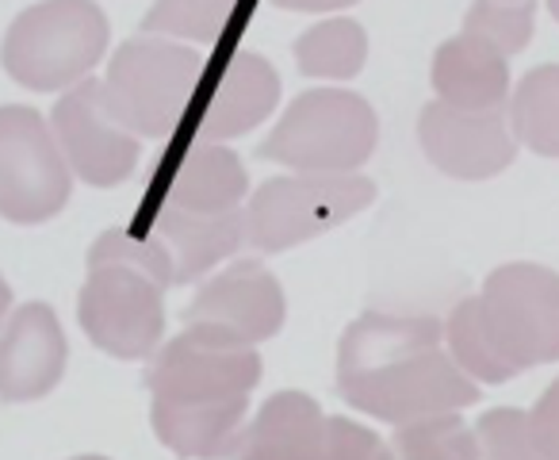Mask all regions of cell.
Masks as SVG:
<instances>
[{
	"label": "cell",
	"mask_w": 559,
	"mask_h": 460,
	"mask_svg": "<svg viewBox=\"0 0 559 460\" xmlns=\"http://www.w3.org/2000/svg\"><path fill=\"white\" fill-rule=\"evenodd\" d=\"M257 384L261 357L253 345L192 322L146 373L154 434L177 457L234 460Z\"/></svg>",
	"instance_id": "1"
},
{
	"label": "cell",
	"mask_w": 559,
	"mask_h": 460,
	"mask_svg": "<svg viewBox=\"0 0 559 460\" xmlns=\"http://www.w3.org/2000/svg\"><path fill=\"white\" fill-rule=\"evenodd\" d=\"M337 391L349 406L395 426L479 399L472 376L441 350V322L395 315H360L345 330Z\"/></svg>",
	"instance_id": "2"
},
{
	"label": "cell",
	"mask_w": 559,
	"mask_h": 460,
	"mask_svg": "<svg viewBox=\"0 0 559 460\" xmlns=\"http://www.w3.org/2000/svg\"><path fill=\"white\" fill-rule=\"evenodd\" d=\"M449 353L472 380L506 384L559 361V273L513 261L449 315Z\"/></svg>",
	"instance_id": "3"
},
{
	"label": "cell",
	"mask_w": 559,
	"mask_h": 460,
	"mask_svg": "<svg viewBox=\"0 0 559 460\" xmlns=\"http://www.w3.org/2000/svg\"><path fill=\"white\" fill-rule=\"evenodd\" d=\"M173 284L169 253L150 235L104 231L88 253L78 319L88 342L119 361H142L165 330L162 292Z\"/></svg>",
	"instance_id": "4"
},
{
	"label": "cell",
	"mask_w": 559,
	"mask_h": 460,
	"mask_svg": "<svg viewBox=\"0 0 559 460\" xmlns=\"http://www.w3.org/2000/svg\"><path fill=\"white\" fill-rule=\"evenodd\" d=\"M108 35V16L96 0H43L12 20L0 66L32 93H58L93 73Z\"/></svg>",
	"instance_id": "5"
},
{
	"label": "cell",
	"mask_w": 559,
	"mask_h": 460,
	"mask_svg": "<svg viewBox=\"0 0 559 460\" xmlns=\"http://www.w3.org/2000/svg\"><path fill=\"white\" fill-rule=\"evenodd\" d=\"M200 81V50L180 47V39H165V35H139L111 55L104 93L134 134L169 139L192 111Z\"/></svg>",
	"instance_id": "6"
},
{
	"label": "cell",
	"mask_w": 559,
	"mask_h": 460,
	"mask_svg": "<svg viewBox=\"0 0 559 460\" xmlns=\"http://www.w3.org/2000/svg\"><path fill=\"white\" fill-rule=\"evenodd\" d=\"M380 119L349 89H311L292 101L257 154L299 173H353L372 157Z\"/></svg>",
	"instance_id": "7"
},
{
	"label": "cell",
	"mask_w": 559,
	"mask_h": 460,
	"mask_svg": "<svg viewBox=\"0 0 559 460\" xmlns=\"http://www.w3.org/2000/svg\"><path fill=\"white\" fill-rule=\"evenodd\" d=\"M376 200V185L357 173H299L272 177L246 208V238L261 253H280L319 238Z\"/></svg>",
	"instance_id": "8"
},
{
	"label": "cell",
	"mask_w": 559,
	"mask_h": 460,
	"mask_svg": "<svg viewBox=\"0 0 559 460\" xmlns=\"http://www.w3.org/2000/svg\"><path fill=\"white\" fill-rule=\"evenodd\" d=\"M234 460H395L380 434L353 418H330L304 391H276L264 399L253 426H246Z\"/></svg>",
	"instance_id": "9"
},
{
	"label": "cell",
	"mask_w": 559,
	"mask_h": 460,
	"mask_svg": "<svg viewBox=\"0 0 559 460\" xmlns=\"http://www.w3.org/2000/svg\"><path fill=\"white\" fill-rule=\"evenodd\" d=\"M70 162L58 134L35 108H0V215L9 223H47L70 200Z\"/></svg>",
	"instance_id": "10"
},
{
	"label": "cell",
	"mask_w": 559,
	"mask_h": 460,
	"mask_svg": "<svg viewBox=\"0 0 559 460\" xmlns=\"http://www.w3.org/2000/svg\"><path fill=\"white\" fill-rule=\"evenodd\" d=\"M50 127H55L70 169L85 185L111 188L131 177L139 165V134L111 108L104 81L85 78L73 89H66V96L50 111Z\"/></svg>",
	"instance_id": "11"
},
{
	"label": "cell",
	"mask_w": 559,
	"mask_h": 460,
	"mask_svg": "<svg viewBox=\"0 0 559 460\" xmlns=\"http://www.w3.org/2000/svg\"><path fill=\"white\" fill-rule=\"evenodd\" d=\"M418 142L426 157L456 180H487L510 169L518 154L513 127L506 123L502 108L467 111L452 104H426L418 116Z\"/></svg>",
	"instance_id": "12"
},
{
	"label": "cell",
	"mask_w": 559,
	"mask_h": 460,
	"mask_svg": "<svg viewBox=\"0 0 559 460\" xmlns=\"http://www.w3.org/2000/svg\"><path fill=\"white\" fill-rule=\"evenodd\" d=\"M188 322L215 327L230 338L257 345L284 327V292L261 261H234L207 281L188 307Z\"/></svg>",
	"instance_id": "13"
},
{
	"label": "cell",
	"mask_w": 559,
	"mask_h": 460,
	"mask_svg": "<svg viewBox=\"0 0 559 460\" xmlns=\"http://www.w3.org/2000/svg\"><path fill=\"white\" fill-rule=\"evenodd\" d=\"M66 373V334L47 304H27L0 334V399L32 403L58 388Z\"/></svg>",
	"instance_id": "14"
},
{
	"label": "cell",
	"mask_w": 559,
	"mask_h": 460,
	"mask_svg": "<svg viewBox=\"0 0 559 460\" xmlns=\"http://www.w3.org/2000/svg\"><path fill=\"white\" fill-rule=\"evenodd\" d=\"M146 235L169 253L173 284H188L195 276L211 273L218 261L238 253V246L246 243V215L241 211L200 215V211H180L173 203H157Z\"/></svg>",
	"instance_id": "15"
},
{
	"label": "cell",
	"mask_w": 559,
	"mask_h": 460,
	"mask_svg": "<svg viewBox=\"0 0 559 460\" xmlns=\"http://www.w3.org/2000/svg\"><path fill=\"white\" fill-rule=\"evenodd\" d=\"M280 104V73L253 50H234L218 70L200 111V139H238Z\"/></svg>",
	"instance_id": "16"
},
{
	"label": "cell",
	"mask_w": 559,
	"mask_h": 460,
	"mask_svg": "<svg viewBox=\"0 0 559 460\" xmlns=\"http://www.w3.org/2000/svg\"><path fill=\"white\" fill-rule=\"evenodd\" d=\"M433 93L441 104L467 111L502 108L510 96V55L490 47L487 39L460 32L444 39L433 55Z\"/></svg>",
	"instance_id": "17"
},
{
	"label": "cell",
	"mask_w": 559,
	"mask_h": 460,
	"mask_svg": "<svg viewBox=\"0 0 559 460\" xmlns=\"http://www.w3.org/2000/svg\"><path fill=\"white\" fill-rule=\"evenodd\" d=\"M246 188V165L230 146L215 139H195L165 177L162 203H173L180 211H200V215H218V211H238Z\"/></svg>",
	"instance_id": "18"
},
{
	"label": "cell",
	"mask_w": 559,
	"mask_h": 460,
	"mask_svg": "<svg viewBox=\"0 0 559 460\" xmlns=\"http://www.w3.org/2000/svg\"><path fill=\"white\" fill-rule=\"evenodd\" d=\"M368 62V35L357 20L330 16L307 27L296 39V66L304 78L319 81H349Z\"/></svg>",
	"instance_id": "19"
},
{
	"label": "cell",
	"mask_w": 559,
	"mask_h": 460,
	"mask_svg": "<svg viewBox=\"0 0 559 460\" xmlns=\"http://www.w3.org/2000/svg\"><path fill=\"white\" fill-rule=\"evenodd\" d=\"M513 139L533 154L559 157V66H536L510 96Z\"/></svg>",
	"instance_id": "20"
},
{
	"label": "cell",
	"mask_w": 559,
	"mask_h": 460,
	"mask_svg": "<svg viewBox=\"0 0 559 460\" xmlns=\"http://www.w3.org/2000/svg\"><path fill=\"white\" fill-rule=\"evenodd\" d=\"M241 0H157L142 16V32L180 43H218L238 20Z\"/></svg>",
	"instance_id": "21"
},
{
	"label": "cell",
	"mask_w": 559,
	"mask_h": 460,
	"mask_svg": "<svg viewBox=\"0 0 559 460\" xmlns=\"http://www.w3.org/2000/svg\"><path fill=\"white\" fill-rule=\"evenodd\" d=\"M395 460H479V437L460 414H421L403 422L391 441Z\"/></svg>",
	"instance_id": "22"
},
{
	"label": "cell",
	"mask_w": 559,
	"mask_h": 460,
	"mask_svg": "<svg viewBox=\"0 0 559 460\" xmlns=\"http://www.w3.org/2000/svg\"><path fill=\"white\" fill-rule=\"evenodd\" d=\"M464 32L487 39L502 55H521L536 32V0H472Z\"/></svg>",
	"instance_id": "23"
},
{
	"label": "cell",
	"mask_w": 559,
	"mask_h": 460,
	"mask_svg": "<svg viewBox=\"0 0 559 460\" xmlns=\"http://www.w3.org/2000/svg\"><path fill=\"white\" fill-rule=\"evenodd\" d=\"M475 437H479V460H544L528 437V414L513 406L483 414Z\"/></svg>",
	"instance_id": "24"
},
{
	"label": "cell",
	"mask_w": 559,
	"mask_h": 460,
	"mask_svg": "<svg viewBox=\"0 0 559 460\" xmlns=\"http://www.w3.org/2000/svg\"><path fill=\"white\" fill-rule=\"evenodd\" d=\"M528 437L544 460H559V380H551V388L528 414Z\"/></svg>",
	"instance_id": "25"
},
{
	"label": "cell",
	"mask_w": 559,
	"mask_h": 460,
	"mask_svg": "<svg viewBox=\"0 0 559 460\" xmlns=\"http://www.w3.org/2000/svg\"><path fill=\"white\" fill-rule=\"evenodd\" d=\"M276 9H288V12H311V16H322V12H342L353 9L360 0H272Z\"/></svg>",
	"instance_id": "26"
},
{
	"label": "cell",
	"mask_w": 559,
	"mask_h": 460,
	"mask_svg": "<svg viewBox=\"0 0 559 460\" xmlns=\"http://www.w3.org/2000/svg\"><path fill=\"white\" fill-rule=\"evenodd\" d=\"M9 304H12L9 281H4V276H0V322H4V311H9Z\"/></svg>",
	"instance_id": "27"
},
{
	"label": "cell",
	"mask_w": 559,
	"mask_h": 460,
	"mask_svg": "<svg viewBox=\"0 0 559 460\" xmlns=\"http://www.w3.org/2000/svg\"><path fill=\"white\" fill-rule=\"evenodd\" d=\"M544 4H548V12L556 16V24H559V0H544Z\"/></svg>",
	"instance_id": "28"
},
{
	"label": "cell",
	"mask_w": 559,
	"mask_h": 460,
	"mask_svg": "<svg viewBox=\"0 0 559 460\" xmlns=\"http://www.w3.org/2000/svg\"><path fill=\"white\" fill-rule=\"evenodd\" d=\"M78 460H108V457H78Z\"/></svg>",
	"instance_id": "29"
}]
</instances>
